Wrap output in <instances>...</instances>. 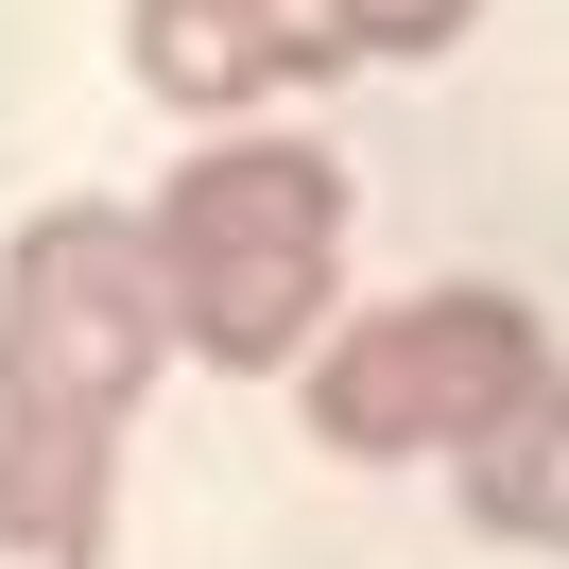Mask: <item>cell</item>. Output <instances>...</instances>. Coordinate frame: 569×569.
Wrapping results in <instances>:
<instances>
[{"label":"cell","mask_w":569,"mask_h":569,"mask_svg":"<svg viewBox=\"0 0 569 569\" xmlns=\"http://www.w3.org/2000/svg\"><path fill=\"white\" fill-rule=\"evenodd\" d=\"M173 362V293L121 208H36L0 259V431H121Z\"/></svg>","instance_id":"obj_3"},{"label":"cell","mask_w":569,"mask_h":569,"mask_svg":"<svg viewBox=\"0 0 569 569\" xmlns=\"http://www.w3.org/2000/svg\"><path fill=\"white\" fill-rule=\"evenodd\" d=\"M293 380H311V449H346V466H466L552 380V328H535V293L449 277V293H397V311L328 328Z\"/></svg>","instance_id":"obj_2"},{"label":"cell","mask_w":569,"mask_h":569,"mask_svg":"<svg viewBox=\"0 0 569 569\" xmlns=\"http://www.w3.org/2000/svg\"><path fill=\"white\" fill-rule=\"evenodd\" d=\"M466 518L518 535V552H569V380H535L518 415L466 449Z\"/></svg>","instance_id":"obj_6"},{"label":"cell","mask_w":569,"mask_h":569,"mask_svg":"<svg viewBox=\"0 0 569 569\" xmlns=\"http://www.w3.org/2000/svg\"><path fill=\"white\" fill-rule=\"evenodd\" d=\"M139 242H156V293H173V346L224 362V380H277V362L328 346V293H346V156L224 121L156 190Z\"/></svg>","instance_id":"obj_1"},{"label":"cell","mask_w":569,"mask_h":569,"mask_svg":"<svg viewBox=\"0 0 569 569\" xmlns=\"http://www.w3.org/2000/svg\"><path fill=\"white\" fill-rule=\"evenodd\" d=\"M139 87L173 121H242V104H277V87H311V70H346V18L328 0H139Z\"/></svg>","instance_id":"obj_4"},{"label":"cell","mask_w":569,"mask_h":569,"mask_svg":"<svg viewBox=\"0 0 569 569\" xmlns=\"http://www.w3.org/2000/svg\"><path fill=\"white\" fill-rule=\"evenodd\" d=\"M328 18H346V70H431L483 0H328Z\"/></svg>","instance_id":"obj_7"},{"label":"cell","mask_w":569,"mask_h":569,"mask_svg":"<svg viewBox=\"0 0 569 569\" xmlns=\"http://www.w3.org/2000/svg\"><path fill=\"white\" fill-rule=\"evenodd\" d=\"M121 431H0V569H104Z\"/></svg>","instance_id":"obj_5"}]
</instances>
